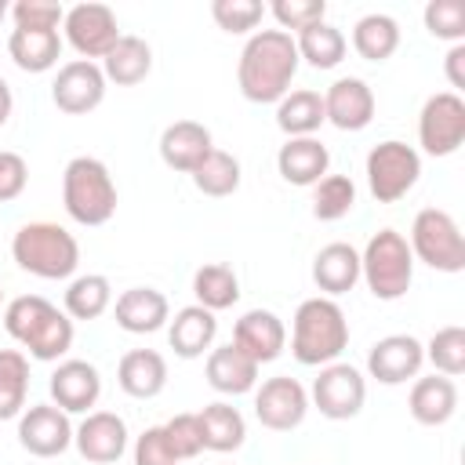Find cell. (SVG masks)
I'll list each match as a JSON object with an SVG mask.
<instances>
[{
    "label": "cell",
    "instance_id": "6da1fadb",
    "mask_svg": "<svg viewBox=\"0 0 465 465\" xmlns=\"http://www.w3.org/2000/svg\"><path fill=\"white\" fill-rule=\"evenodd\" d=\"M302 58L294 36L283 29H258L247 36L240 62H236V87L254 105H276L298 73Z\"/></svg>",
    "mask_w": 465,
    "mask_h": 465
},
{
    "label": "cell",
    "instance_id": "7a4b0ae2",
    "mask_svg": "<svg viewBox=\"0 0 465 465\" xmlns=\"http://www.w3.org/2000/svg\"><path fill=\"white\" fill-rule=\"evenodd\" d=\"M4 327L7 334L25 349V356L40 363H54L73 349V320L65 309L40 294H18L4 305Z\"/></svg>",
    "mask_w": 465,
    "mask_h": 465
},
{
    "label": "cell",
    "instance_id": "3957f363",
    "mask_svg": "<svg viewBox=\"0 0 465 465\" xmlns=\"http://www.w3.org/2000/svg\"><path fill=\"white\" fill-rule=\"evenodd\" d=\"M349 345V320L334 298H305L291 320V352L302 367H327Z\"/></svg>",
    "mask_w": 465,
    "mask_h": 465
},
{
    "label": "cell",
    "instance_id": "277c9868",
    "mask_svg": "<svg viewBox=\"0 0 465 465\" xmlns=\"http://www.w3.org/2000/svg\"><path fill=\"white\" fill-rule=\"evenodd\" d=\"M11 258L29 276L69 280L80 265V243L58 222H25L11 236Z\"/></svg>",
    "mask_w": 465,
    "mask_h": 465
},
{
    "label": "cell",
    "instance_id": "5b68a950",
    "mask_svg": "<svg viewBox=\"0 0 465 465\" xmlns=\"http://www.w3.org/2000/svg\"><path fill=\"white\" fill-rule=\"evenodd\" d=\"M62 203L76 225H105L116 214V182L98 156H73L62 171Z\"/></svg>",
    "mask_w": 465,
    "mask_h": 465
},
{
    "label": "cell",
    "instance_id": "8992f818",
    "mask_svg": "<svg viewBox=\"0 0 465 465\" xmlns=\"http://www.w3.org/2000/svg\"><path fill=\"white\" fill-rule=\"evenodd\" d=\"M360 280L378 302H396L414 283V254L407 236L396 229H378L360 251Z\"/></svg>",
    "mask_w": 465,
    "mask_h": 465
},
{
    "label": "cell",
    "instance_id": "52a82bcc",
    "mask_svg": "<svg viewBox=\"0 0 465 465\" xmlns=\"http://www.w3.org/2000/svg\"><path fill=\"white\" fill-rule=\"evenodd\" d=\"M414 262L436 269V272H461L465 269V236L450 211L443 207H421L411 222L407 240Z\"/></svg>",
    "mask_w": 465,
    "mask_h": 465
},
{
    "label": "cell",
    "instance_id": "ba28073f",
    "mask_svg": "<svg viewBox=\"0 0 465 465\" xmlns=\"http://www.w3.org/2000/svg\"><path fill=\"white\" fill-rule=\"evenodd\" d=\"M367 189L378 203L403 200L421 178V153L400 138H385L367 153Z\"/></svg>",
    "mask_w": 465,
    "mask_h": 465
},
{
    "label": "cell",
    "instance_id": "9c48e42d",
    "mask_svg": "<svg viewBox=\"0 0 465 465\" xmlns=\"http://www.w3.org/2000/svg\"><path fill=\"white\" fill-rule=\"evenodd\" d=\"M465 142V98L454 91H436L418 113V145L429 156H450Z\"/></svg>",
    "mask_w": 465,
    "mask_h": 465
},
{
    "label": "cell",
    "instance_id": "30bf717a",
    "mask_svg": "<svg viewBox=\"0 0 465 465\" xmlns=\"http://www.w3.org/2000/svg\"><path fill=\"white\" fill-rule=\"evenodd\" d=\"M309 400H312V407H316L323 418H331V421H349V418H356V414L363 411V403H367V378H363L360 367L334 360V363L320 367Z\"/></svg>",
    "mask_w": 465,
    "mask_h": 465
},
{
    "label": "cell",
    "instance_id": "8fae6325",
    "mask_svg": "<svg viewBox=\"0 0 465 465\" xmlns=\"http://www.w3.org/2000/svg\"><path fill=\"white\" fill-rule=\"evenodd\" d=\"M62 33H65V44L87 62L105 58L116 47V40L124 36L120 25H116L113 7H105V4H76V7H69L65 18H62Z\"/></svg>",
    "mask_w": 465,
    "mask_h": 465
},
{
    "label": "cell",
    "instance_id": "7c38bea8",
    "mask_svg": "<svg viewBox=\"0 0 465 465\" xmlns=\"http://www.w3.org/2000/svg\"><path fill=\"white\" fill-rule=\"evenodd\" d=\"M309 414V392L298 378L276 374L254 385V418L272 432H291Z\"/></svg>",
    "mask_w": 465,
    "mask_h": 465
},
{
    "label": "cell",
    "instance_id": "4fadbf2b",
    "mask_svg": "<svg viewBox=\"0 0 465 465\" xmlns=\"http://www.w3.org/2000/svg\"><path fill=\"white\" fill-rule=\"evenodd\" d=\"M18 443L33 458H58L73 447V421L54 403H33L18 414Z\"/></svg>",
    "mask_w": 465,
    "mask_h": 465
},
{
    "label": "cell",
    "instance_id": "5bb4252c",
    "mask_svg": "<svg viewBox=\"0 0 465 465\" xmlns=\"http://www.w3.org/2000/svg\"><path fill=\"white\" fill-rule=\"evenodd\" d=\"M102 98H105V73L98 62L73 58V62L58 65V76L51 84V102L65 116H84V113L98 109Z\"/></svg>",
    "mask_w": 465,
    "mask_h": 465
},
{
    "label": "cell",
    "instance_id": "9a60e30c",
    "mask_svg": "<svg viewBox=\"0 0 465 465\" xmlns=\"http://www.w3.org/2000/svg\"><path fill=\"white\" fill-rule=\"evenodd\" d=\"M425 363V345L414 334H385L367 349V374L381 385H403L418 378Z\"/></svg>",
    "mask_w": 465,
    "mask_h": 465
},
{
    "label": "cell",
    "instance_id": "2e32d148",
    "mask_svg": "<svg viewBox=\"0 0 465 465\" xmlns=\"http://www.w3.org/2000/svg\"><path fill=\"white\" fill-rule=\"evenodd\" d=\"M73 447L91 465H116L127 450V421L113 411H91L73 429Z\"/></svg>",
    "mask_w": 465,
    "mask_h": 465
},
{
    "label": "cell",
    "instance_id": "e0dca14e",
    "mask_svg": "<svg viewBox=\"0 0 465 465\" xmlns=\"http://www.w3.org/2000/svg\"><path fill=\"white\" fill-rule=\"evenodd\" d=\"M374 109H378L374 91L360 76H338L323 91V116L338 131H363L374 120Z\"/></svg>",
    "mask_w": 465,
    "mask_h": 465
},
{
    "label": "cell",
    "instance_id": "ac0fdd59",
    "mask_svg": "<svg viewBox=\"0 0 465 465\" xmlns=\"http://www.w3.org/2000/svg\"><path fill=\"white\" fill-rule=\"evenodd\" d=\"M47 389H51L54 407H62L65 414H91V407L102 396V374L87 360H62L51 371Z\"/></svg>",
    "mask_w": 465,
    "mask_h": 465
},
{
    "label": "cell",
    "instance_id": "d6986e66",
    "mask_svg": "<svg viewBox=\"0 0 465 465\" xmlns=\"http://www.w3.org/2000/svg\"><path fill=\"white\" fill-rule=\"evenodd\" d=\"M232 345L262 367L287 349V327L272 309H247L232 327Z\"/></svg>",
    "mask_w": 465,
    "mask_h": 465
},
{
    "label": "cell",
    "instance_id": "ffe728a7",
    "mask_svg": "<svg viewBox=\"0 0 465 465\" xmlns=\"http://www.w3.org/2000/svg\"><path fill=\"white\" fill-rule=\"evenodd\" d=\"M211 149H214V138L200 120H174L160 131V160L171 171L193 174L211 156Z\"/></svg>",
    "mask_w": 465,
    "mask_h": 465
},
{
    "label": "cell",
    "instance_id": "44dd1931",
    "mask_svg": "<svg viewBox=\"0 0 465 465\" xmlns=\"http://www.w3.org/2000/svg\"><path fill=\"white\" fill-rule=\"evenodd\" d=\"M113 316H116V327L127 334H156L171 320V302L156 287H127L113 302Z\"/></svg>",
    "mask_w": 465,
    "mask_h": 465
},
{
    "label": "cell",
    "instance_id": "7402d4cb",
    "mask_svg": "<svg viewBox=\"0 0 465 465\" xmlns=\"http://www.w3.org/2000/svg\"><path fill=\"white\" fill-rule=\"evenodd\" d=\"M276 171L287 185L312 189L331 171V149L320 138H287L276 153Z\"/></svg>",
    "mask_w": 465,
    "mask_h": 465
},
{
    "label": "cell",
    "instance_id": "603a6c76",
    "mask_svg": "<svg viewBox=\"0 0 465 465\" xmlns=\"http://www.w3.org/2000/svg\"><path fill=\"white\" fill-rule=\"evenodd\" d=\"M258 363L240 352L232 341L229 345H218L207 352V363H203V374H207V385L222 396H243V392H254L258 385Z\"/></svg>",
    "mask_w": 465,
    "mask_h": 465
},
{
    "label": "cell",
    "instance_id": "cb8c5ba5",
    "mask_svg": "<svg viewBox=\"0 0 465 465\" xmlns=\"http://www.w3.org/2000/svg\"><path fill=\"white\" fill-rule=\"evenodd\" d=\"M407 411L425 429L447 425L454 418V411H458V385H454V378H443L436 371L429 378H414L411 396H407Z\"/></svg>",
    "mask_w": 465,
    "mask_h": 465
},
{
    "label": "cell",
    "instance_id": "d4e9b609",
    "mask_svg": "<svg viewBox=\"0 0 465 465\" xmlns=\"http://www.w3.org/2000/svg\"><path fill=\"white\" fill-rule=\"evenodd\" d=\"M116 385L131 400H153L167 389V360L156 349H131L116 363Z\"/></svg>",
    "mask_w": 465,
    "mask_h": 465
},
{
    "label": "cell",
    "instance_id": "484cf974",
    "mask_svg": "<svg viewBox=\"0 0 465 465\" xmlns=\"http://www.w3.org/2000/svg\"><path fill=\"white\" fill-rule=\"evenodd\" d=\"M312 283L323 291V298H338L360 283V251L352 243H327L312 258Z\"/></svg>",
    "mask_w": 465,
    "mask_h": 465
},
{
    "label": "cell",
    "instance_id": "4316f807",
    "mask_svg": "<svg viewBox=\"0 0 465 465\" xmlns=\"http://www.w3.org/2000/svg\"><path fill=\"white\" fill-rule=\"evenodd\" d=\"M214 334H218V320L203 305H185L167 320V341H171L174 356H182V360H196V356L211 352Z\"/></svg>",
    "mask_w": 465,
    "mask_h": 465
},
{
    "label": "cell",
    "instance_id": "83f0119b",
    "mask_svg": "<svg viewBox=\"0 0 465 465\" xmlns=\"http://www.w3.org/2000/svg\"><path fill=\"white\" fill-rule=\"evenodd\" d=\"M7 54L22 73H47L62 58V33L58 29H11Z\"/></svg>",
    "mask_w": 465,
    "mask_h": 465
},
{
    "label": "cell",
    "instance_id": "f1b7e54d",
    "mask_svg": "<svg viewBox=\"0 0 465 465\" xmlns=\"http://www.w3.org/2000/svg\"><path fill=\"white\" fill-rule=\"evenodd\" d=\"M200 436H203V450H214V454H229V450H240L243 440H247V421L243 414L225 403V400H214L207 403L200 414Z\"/></svg>",
    "mask_w": 465,
    "mask_h": 465
},
{
    "label": "cell",
    "instance_id": "f546056e",
    "mask_svg": "<svg viewBox=\"0 0 465 465\" xmlns=\"http://www.w3.org/2000/svg\"><path fill=\"white\" fill-rule=\"evenodd\" d=\"M320 124H327V116H323V94L320 91L298 87V91H287L276 102V127L287 138H316Z\"/></svg>",
    "mask_w": 465,
    "mask_h": 465
},
{
    "label": "cell",
    "instance_id": "4dcf8cb0",
    "mask_svg": "<svg viewBox=\"0 0 465 465\" xmlns=\"http://www.w3.org/2000/svg\"><path fill=\"white\" fill-rule=\"evenodd\" d=\"M102 73H105V84L134 87L153 73V47L142 36H127L124 33L116 40V47L102 58Z\"/></svg>",
    "mask_w": 465,
    "mask_h": 465
},
{
    "label": "cell",
    "instance_id": "1f68e13d",
    "mask_svg": "<svg viewBox=\"0 0 465 465\" xmlns=\"http://www.w3.org/2000/svg\"><path fill=\"white\" fill-rule=\"evenodd\" d=\"M400 47V22L385 11H371L363 18H356L352 25V51L363 62H389Z\"/></svg>",
    "mask_w": 465,
    "mask_h": 465
},
{
    "label": "cell",
    "instance_id": "d6a6232c",
    "mask_svg": "<svg viewBox=\"0 0 465 465\" xmlns=\"http://www.w3.org/2000/svg\"><path fill=\"white\" fill-rule=\"evenodd\" d=\"M193 294H196V305L211 312L232 309L240 302V276L225 262H207L193 272Z\"/></svg>",
    "mask_w": 465,
    "mask_h": 465
},
{
    "label": "cell",
    "instance_id": "836d02e7",
    "mask_svg": "<svg viewBox=\"0 0 465 465\" xmlns=\"http://www.w3.org/2000/svg\"><path fill=\"white\" fill-rule=\"evenodd\" d=\"M113 309V283L102 272L73 276L65 287V316L69 320H98Z\"/></svg>",
    "mask_w": 465,
    "mask_h": 465
},
{
    "label": "cell",
    "instance_id": "e575fe53",
    "mask_svg": "<svg viewBox=\"0 0 465 465\" xmlns=\"http://www.w3.org/2000/svg\"><path fill=\"white\" fill-rule=\"evenodd\" d=\"M294 47H298V58H305L312 69H334L345 58L349 40H345V33L338 25H331L323 18V22L309 25V29H302V33H294Z\"/></svg>",
    "mask_w": 465,
    "mask_h": 465
},
{
    "label": "cell",
    "instance_id": "d590c367",
    "mask_svg": "<svg viewBox=\"0 0 465 465\" xmlns=\"http://www.w3.org/2000/svg\"><path fill=\"white\" fill-rule=\"evenodd\" d=\"M29 396V356L22 349H0V421L25 411Z\"/></svg>",
    "mask_w": 465,
    "mask_h": 465
},
{
    "label": "cell",
    "instance_id": "8d00e7d4",
    "mask_svg": "<svg viewBox=\"0 0 465 465\" xmlns=\"http://www.w3.org/2000/svg\"><path fill=\"white\" fill-rule=\"evenodd\" d=\"M240 178H243L240 174V160L232 153H225V149H211V156L193 171V185L203 196H214V200L232 196L240 189Z\"/></svg>",
    "mask_w": 465,
    "mask_h": 465
},
{
    "label": "cell",
    "instance_id": "74e56055",
    "mask_svg": "<svg viewBox=\"0 0 465 465\" xmlns=\"http://www.w3.org/2000/svg\"><path fill=\"white\" fill-rule=\"evenodd\" d=\"M356 207V182L349 174H323L312 185V218L338 222Z\"/></svg>",
    "mask_w": 465,
    "mask_h": 465
},
{
    "label": "cell",
    "instance_id": "f35d334b",
    "mask_svg": "<svg viewBox=\"0 0 465 465\" xmlns=\"http://www.w3.org/2000/svg\"><path fill=\"white\" fill-rule=\"evenodd\" d=\"M425 360L432 363L436 374L443 378H458L465 374V327L450 323V327H440L429 345H425Z\"/></svg>",
    "mask_w": 465,
    "mask_h": 465
},
{
    "label": "cell",
    "instance_id": "ab89813d",
    "mask_svg": "<svg viewBox=\"0 0 465 465\" xmlns=\"http://www.w3.org/2000/svg\"><path fill=\"white\" fill-rule=\"evenodd\" d=\"M421 18H425V29L436 40L465 44V4L461 0H429Z\"/></svg>",
    "mask_w": 465,
    "mask_h": 465
},
{
    "label": "cell",
    "instance_id": "60d3db41",
    "mask_svg": "<svg viewBox=\"0 0 465 465\" xmlns=\"http://www.w3.org/2000/svg\"><path fill=\"white\" fill-rule=\"evenodd\" d=\"M269 11L262 0H214L211 4V18L225 33H251V29H258V22Z\"/></svg>",
    "mask_w": 465,
    "mask_h": 465
},
{
    "label": "cell",
    "instance_id": "b9f144b4",
    "mask_svg": "<svg viewBox=\"0 0 465 465\" xmlns=\"http://www.w3.org/2000/svg\"><path fill=\"white\" fill-rule=\"evenodd\" d=\"M265 11L280 22L283 33H302L327 18V0H272Z\"/></svg>",
    "mask_w": 465,
    "mask_h": 465
},
{
    "label": "cell",
    "instance_id": "7bdbcfd3",
    "mask_svg": "<svg viewBox=\"0 0 465 465\" xmlns=\"http://www.w3.org/2000/svg\"><path fill=\"white\" fill-rule=\"evenodd\" d=\"M7 15L15 18V29H58L65 7L54 0H18Z\"/></svg>",
    "mask_w": 465,
    "mask_h": 465
},
{
    "label": "cell",
    "instance_id": "ee69618b",
    "mask_svg": "<svg viewBox=\"0 0 465 465\" xmlns=\"http://www.w3.org/2000/svg\"><path fill=\"white\" fill-rule=\"evenodd\" d=\"M163 432H167L171 450H174L178 461H193L203 450V436H200L196 414H174L171 421H163Z\"/></svg>",
    "mask_w": 465,
    "mask_h": 465
},
{
    "label": "cell",
    "instance_id": "f6af8a7d",
    "mask_svg": "<svg viewBox=\"0 0 465 465\" xmlns=\"http://www.w3.org/2000/svg\"><path fill=\"white\" fill-rule=\"evenodd\" d=\"M134 465H178L163 425H149V429L134 440Z\"/></svg>",
    "mask_w": 465,
    "mask_h": 465
},
{
    "label": "cell",
    "instance_id": "bcb514c9",
    "mask_svg": "<svg viewBox=\"0 0 465 465\" xmlns=\"http://www.w3.org/2000/svg\"><path fill=\"white\" fill-rule=\"evenodd\" d=\"M25 182H29V167H25V160H22L18 153H11V149H0V203L22 196Z\"/></svg>",
    "mask_w": 465,
    "mask_h": 465
},
{
    "label": "cell",
    "instance_id": "7dc6e473",
    "mask_svg": "<svg viewBox=\"0 0 465 465\" xmlns=\"http://www.w3.org/2000/svg\"><path fill=\"white\" fill-rule=\"evenodd\" d=\"M443 73H447V84L454 87V94L465 87V44H450L447 58H443Z\"/></svg>",
    "mask_w": 465,
    "mask_h": 465
},
{
    "label": "cell",
    "instance_id": "c3c4849f",
    "mask_svg": "<svg viewBox=\"0 0 465 465\" xmlns=\"http://www.w3.org/2000/svg\"><path fill=\"white\" fill-rule=\"evenodd\" d=\"M11 109H15V98H11V87L0 80V127L11 120Z\"/></svg>",
    "mask_w": 465,
    "mask_h": 465
},
{
    "label": "cell",
    "instance_id": "681fc988",
    "mask_svg": "<svg viewBox=\"0 0 465 465\" xmlns=\"http://www.w3.org/2000/svg\"><path fill=\"white\" fill-rule=\"evenodd\" d=\"M7 11H11V7H7V4H4V0H0V22H4V18H7Z\"/></svg>",
    "mask_w": 465,
    "mask_h": 465
},
{
    "label": "cell",
    "instance_id": "f907efd6",
    "mask_svg": "<svg viewBox=\"0 0 465 465\" xmlns=\"http://www.w3.org/2000/svg\"><path fill=\"white\" fill-rule=\"evenodd\" d=\"M0 305H4V287H0Z\"/></svg>",
    "mask_w": 465,
    "mask_h": 465
},
{
    "label": "cell",
    "instance_id": "816d5d0a",
    "mask_svg": "<svg viewBox=\"0 0 465 465\" xmlns=\"http://www.w3.org/2000/svg\"><path fill=\"white\" fill-rule=\"evenodd\" d=\"M178 465H182V461H178Z\"/></svg>",
    "mask_w": 465,
    "mask_h": 465
}]
</instances>
